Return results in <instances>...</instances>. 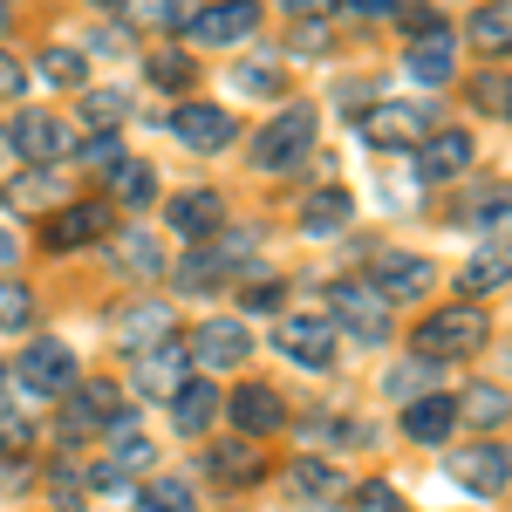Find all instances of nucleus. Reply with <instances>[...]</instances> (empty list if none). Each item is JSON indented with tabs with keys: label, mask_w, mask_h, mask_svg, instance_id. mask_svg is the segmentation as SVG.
Here are the masks:
<instances>
[{
	"label": "nucleus",
	"mask_w": 512,
	"mask_h": 512,
	"mask_svg": "<svg viewBox=\"0 0 512 512\" xmlns=\"http://www.w3.org/2000/svg\"><path fill=\"white\" fill-rule=\"evenodd\" d=\"M308 144H315V103H287L267 130H253V164L287 171L294 158H308Z\"/></svg>",
	"instance_id": "nucleus-1"
},
{
	"label": "nucleus",
	"mask_w": 512,
	"mask_h": 512,
	"mask_svg": "<svg viewBox=\"0 0 512 512\" xmlns=\"http://www.w3.org/2000/svg\"><path fill=\"white\" fill-rule=\"evenodd\" d=\"M485 315H478L472 301L465 308H444V315H431L424 328H417V349H424V362H451V355H472L485 349Z\"/></svg>",
	"instance_id": "nucleus-2"
},
{
	"label": "nucleus",
	"mask_w": 512,
	"mask_h": 512,
	"mask_svg": "<svg viewBox=\"0 0 512 512\" xmlns=\"http://www.w3.org/2000/svg\"><path fill=\"white\" fill-rule=\"evenodd\" d=\"M431 130H437V123L424 117L417 103H376V110H362V137H369L376 151H403V144L417 151Z\"/></svg>",
	"instance_id": "nucleus-3"
},
{
	"label": "nucleus",
	"mask_w": 512,
	"mask_h": 512,
	"mask_svg": "<svg viewBox=\"0 0 512 512\" xmlns=\"http://www.w3.org/2000/svg\"><path fill=\"white\" fill-rule=\"evenodd\" d=\"M185 28H192L198 48H233V41H246L260 28V7L253 0H212V7H198Z\"/></svg>",
	"instance_id": "nucleus-4"
},
{
	"label": "nucleus",
	"mask_w": 512,
	"mask_h": 512,
	"mask_svg": "<svg viewBox=\"0 0 512 512\" xmlns=\"http://www.w3.org/2000/svg\"><path fill=\"white\" fill-rule=\"evenodd\" d=\"M21 383H28L35 396L76 390V349H69V342H55V335H41L35 349L21 355Z\"/></svg>",
	"instance_id": "nucleus-5"
},
{
	"label": "nucleus",
	"mask_w": 512,
	"mask_h": 512,
	"mask_svg": "<svg viewBox=\"0 0 512 512\" xmlns=\"http://www.w3.org/2000/svg\"><path fill=\"white\" fill-rule=\"evenodd\" d=\"M274 349L294 355L301 369H328V362H335V328H328L321 315H287L280 335H274Z\"/></svg>",
	"instance_id": "nucleus-6"
},
{
	"label": "nucleus",
	"mask_w": 512,
	"mask_h": 512,
	"mask_svg": "<svg viewBox=\"0 0 512 512\" xmlns=\"http://www.w3.org/2000/svg\"><path fill=\"white\" fill-rule=\"evenodd\" d=\"M335 321L349 328V335H362V342H390V301L376 294V287H335Z\"/></svg>",
	"instance_id": "nucleus-7"
},
{
	"label": "nucleus",
	"mask_w": 512,
	"mask_h": 512,
	"mask_svg": "<svg viewBox=\"0 0 512 512\" xmlns=\"http://www.w3.org/2000/svg\"><path fill=\"white\" fill-rule=\"evenodd\" d=\"M410 76L424 82V89H444V82L458 76V35L437 21L424 35H410Z\"/></svg>",
	"instance_id": "nucleus-8"
},
{
	"label": "nucleus",
	"mask_w": 512,
	"mask_h": 512,
	"mask_svg": "<svg viewBox=\"0 0 512 512\" xmlns=\"http://www.w3.org/2000/svg\"><path fill=\"white\" fill-rule=\"evenodd\" d=\"M110 233V205H62V212H48V226H41V246H55V253H69V246H89V239Z\"/></svg>",
	"instance_id": "nucleus-9"
},
{
	"label": "nucleus",
	"mask_w": 512,
	"mask_h": 512,
	"mask_svg": "<svg viewBox=\"0 0 512 512\" xmlns=\"http://www.w3.org/2000/svg\"><path fill=\"white\" fill-rule=\"evenodd\" d=\"M458 171H472V130H431V137L417 144V178H424V185H444V178H458Z\"/></svg>",
	"instance_id": "nucleus-10"
},
{
	"label": "nucleus",
	"mask_w": 512,
	"mask_h": 512,
	"mask_svg": "<svg viewBox=\"0 0 512 512\" xmlns=\"http://www.w3.org/2000/svg\"><path fill=\"white\" fill-rule=\"evenodd\" d=\"M246 349H253V335L239 321H198V342H192L198 369H239Z\"/></svg>",
	"instance_id": "nucleus-11"
},
{
	"label": "nucleus",
	"mask_w": 512,
	"mask_h": 512,
	"mask_svg": "<svg viewBox=\"0 0 512 512\" xmlns=\"http://www.w3.org/2000/svg\"><path fill=\"white\" fill-rule=\"evenodd\" d=\"M117 342L130 355H144V349H158V342H171V308L164 301H130L117 315Z\"/></svg>",
	"instance_id": "nucleus-12"
},
{
	"label": "nucleus",
	"mask_w": 512,
	"mask_h": 512,
	"mask_svg": "<svg viewBox=\"0 0 512 512\" xmlns=\"http://www.w3.org/2000/svg\"><path fill=\"white\" fill-rule=\"evenodd\" d=\"M171 130H178L192 151H226V144H233V117H226L219 103H185V110L171 117Z\"/></svg>",
	"instance_id": "nucleus-13"
},
{
	"label": "nucleus",
	"mask_w": 512,
	"mask_h": 512,
	"mask_svg": "<svg viewBox=\"0 0 512 512\" xmlns=\"http://www.w3.org/2000/svg\"><path fill=\"white\" fill-rule=\"evenodd\" d=\"M226 410H233V424H239L246 437H267V431H280V424H287V403H280L267 383H246V390H233V403H226Z\"/></svg>",
	"instance_id": "nucleus-14"
},
{
	"label": "nucleus",
	"mask_w": 512,
	"mask_h": 512,
	"mask_svg": "<svg viewBox=\"0 0 512 512\" xmlns=\"http://www.w3.org/2000/svg\"><path fill=\"white\" fill-rule=\"evenodd\" d=\"M451 472H458V485H472V492H506L512 485V451L506 444H472Z\"/></svg>",
	"instance_id": "nucleus-15"
},
{
	"label": "nucleus",
	"mask_w": 512,
	"mask_h": 512,
	"mask_svg": "<svg viewBox=\"0 0 512 512\" xmlns=\"http://www.w3.org/2000/svg\"><path fill=\"white\" fill-rule=\"evenodd\" d=\"M14 151H21V158L28 164H48V158H62V151H69V123L62 117H21L14 123Z\"/></svg>",
	"instance_id": "nucleus-16"
},
{
	"label": "nucleus",
	"mask_w": 512,
	"mask_h": 512,
	"mask_svg": "<svg viewBox=\"0 0 512 512\" xmlns=\"http://www.w3.org/2000/svg\"><path fill=\"white\" fill-rule=\"evenodd\" d=\"M349 212H355V198L342 192V185H315V192L301 198V226H308V239L342 233V226H349Z\"/></svg>",
	"instance_id": "nucleus-17"
},
{
	"label": "nucleus",
	"mask_w": 512,
	"mask_h": 512,
	"mask_svg": "<svg viewBox=\"0 0 512 512\" xmlns=\"http://www.w3.org/2000/svg\"><path fill=\"white\" fill-rule=\"evenodd\" d=\"M178 383H185V349L178 342H158V349L137 355V390L144 396H178Z\"/></svg>",
	"instance_id": "nucleus-18"
},
{
	"label": "nucleus",
	"mask_w": 512,
	"mask_h": 512,
	"mask_svg": "<svg viewBox=\"0 0 512 512\" xmlns=\"http://www.w3.org/2000/svg\"><path fill=\"white\" fill-rule=\"evenodd\" d=\"M123 417H130V410H123V390H117V383H82L76 410H69V437L96 431V424H123Z\"/></svg>",
	"instance_id": "nucleus-19"
},
{
	"label": "nucleus",
	"mask_w": 512,
	"mask_h": 512,
	"mask_svg": "<svg viewBox=\"0 0 512 512\" xmlns=\"http://www.w3.org/2000/svg\"><path fill=\"white\" fill-rule=\"evenodd\" d=\"M424 287H431V260H417V253H390L376 267V294L383 301H417Z\"/></svg>",
	"instance_id": "nucleus-20"
},
{
	"label": "nucleus",
	"mask_w": 512,
	"mask_h": 512,
	"mask_svg": "<svg viewBox=\"0 0 512 512\" xmlns=\"http://www.w3.org/2000/svg\"><path fill=\"white\" fill-rule=\"evenodd\" d=\"M506 280H512V239H492V246H478L472 260H465L458 287H465V294H492V287H506Z\"/></svg>",
	"instance_id": "nucleus-21"
},
{
	"label": "nucleus",
	"mask_w": 512,
	"mask_h": 512,
	"mask_svg": "<svg viewBox=\"0 0 512 512\" xmlns=\"http://www.w3.org/2000/svg\"><path fill=\"white\" fill-rule=\"evenodd\" d=\"M451 424H458V396H417V403H403V431L417 437V444L451 437Z\"/></svg>",
	"instance_id": "nucleus-22"
},
{
	"label": "nucleus",
	"mask_w": 512,
	"mask_h": 512,
	"mask_svg": "<svg viewBox=\"0 0 512 512\" xmlns=\"http://www.w3.org/2000/svg\"><path fill=\"white\" fill-rule=\"evenodd\" d=\"M212 417H219V396H212V383H205V376L178 383V396H171V424H178L185 437H198Z\"/></svg>",
	"instance_id": "nucleus-23"
},
{
	"label": "nucleus",
	"mask_w": 512,
	"mask_h": 512,
	"mask_svg": "<svg viewBox=\"0 0 512 512\" xmlns=\"http://www.w3.org/2000/svg\"><path fill=\"white\" fill-rule=\"evenodd\" d=\"M465 35H472V48H485V55H512V0H485Z\"/></svg>",
	"instance_id": "nucleus-24"
},
{
	"label": "nucleus",
	"mask_w": 512,
	"mask_h": 512,
	"mask_svg": "<svg viewBox=\"0 0 512 512\" xmlns=\"http://www.w3.org/2000/svg\"><path fill=\"white\" fill-rule=\"evenodd\" d=\"M219 219H226V205H219L212 192H185L178 205H171V226H178V233H192V239L219 233Z\"/></svg>",
	"instance_id": "nucleus-25"
},
{
	"label": "nucleus",
	"mask_w": 512,
	"mask_h": 512,
	"mask_svg": "<svg viewBox=\"0 0 512 512\" xmlns=\"http://www.w3.org/2000/svg\"><path fill=\"white\" fill-rule=\"evenodd\" d=\"M205 472L219 478V485H253L260 478V458H253V444H212Z\"/></svg>",
	"instance_id": "nucleus-26"
},
{
	"label": "nucleus",
	"mask_w": 512,
	"mask_h": 512,
	"mask_svg": "<svg viewBox=\"0 0 512 512\" xmlns=\"http://www.w3.org/2000/svg\"><path fill=\"white\" fill-rule=\"evenodd\" d=\"M458 417H472V424H485V431H499V424L512 417V403H506V390H499V383H478V390L458 396Z\"/></svg>",
	"instance_id": "nucleus-27"
},
{
	"label": "nucleus",
	"mask_w": 512,
	"mask_h": 512,
	"mask_svg": "<svg viewBox=\"0 0 512 512\" xmlns=\"http://www.w3.org/2000/svg\"><path fill=\"white\" fill-rule=\"evenodd\" d=\"M110 185H117L123 205H151V198H158V171H151V164H137V158H123L117 171H110Z\"/></svg>",
	"instance_id": "nucleus-28"
},
{
	"label": "nucleus",
	"mask_w": 512,
	"mask_h": 512,
	"mask_svg": "<svg viewBox=\"0 0 512 512\" xmlns=\"http://www.w3.org/2000/svg\"><path fill=\"white\" fill-rule=\"evenodd\" d=\"M137 512H192V485L185 478H151L137 492Z\"/></svg>",
	"instance_id": "nucleus-29"
},
{
	"label": "nucleus",
	"mask_w": 512,
	"mask_h": 512,
	"mask_svg": "<svg viewBox=\"0 0 512 512\" xmlns=\"http://www.w3.org/2000/svg\"><path fill=\"white\" fill-rule=\"evenodd\" d=\"M82 69H89V62H82L76 48H48V55L35 62V76H41V82H55V89H76Z\"/></svg>",
	"instance_id": "nucleus-30"
},
{
	"label": "nucleus",
	"mask_w": 512,
	"mask_h": 512,
	"mask_svg": "<svg viewBox=\"0 0 512 512\" xmlns=\"http://www.w3.org/2000/svg\"><path fill=\"white\" fill-rule=\"evenodd\" d=\"M123 110H130V103H123L117 89H89V96H82V123H89V130H117Z\"/></svg>",
	"instance_id": "nucleus-31"
},
{
	"label": "nucleus",
	"mask_w": 512,
	"mask_h": 512,
	"mask_svg": "<svg viewBox=\"0 0 512 512\" xmlns=\"http://www.w3.org/2000/svg\"><path fill=\"white\" fill-rule=\"evenodd\" d=\"M151 82H158V89H185V82H192V55H185V48H158V55H151Z\"/></svg>",
	"instance_id": "nucleus-32"
},
{
	"label": "nucleus",
	"mask_w": 512,
	"mask_h": 512,
	"mask_svg": "<svg viewBox=\"0 0 512 512\" xmlns=\"http://www.w3.org/2000/svg\"><path fill=\"white\" fill-rule=\"evenodd\" d=\"M35 321V294L21 280H0V328H28Z\"/></svg>",
	"instance_id": "nucleus-33"
},
{
	"label": "nucleus",
	"mask_w": 512,
	"mask_h": 512,
	"mask_svg": "<svg viewBox=\"0 0 512 512\" xmlns=\"http://www.w3.org/2000/svg\"><path fill=\"white\" fill-rule=\"evenodd\" d=\"M7 198H14L21 212H35V205H48V198H55V178H48V171H21V178L7 185Z\"/></svg>",
	"instance_id": "nucleus-34"
},
{
	"label": "nucleus",
	"mask_w": 512,
	"mask_h": 512,
	"mask_svg": "<svg viewBox=\"0 0 512 512\" xmlns=\"http://www.w3.org/2000/svg\"><path fill=\"white\" fill-rule=\"evenodd\" d=\"M117 267H123V274H158L164 253L151 246V239H117Z\"/></svg>",
	"instance_id": "nucleus-35"
},
{
	"label": "nucleus",
	"mask_w": 512,
	"mask_h": 512,
	"mask_svg": "<svg viewBox=\"0 0 512 512\" xmlns=\"http://www.w3.org/2000/svg\"><path fill=\"white\" fill-rule=\"evenodd\" d=\"M349 512H403V499H396V485L369 478V485H355V492H349Z\"/></svg>",
	"instance_id": "nucleus-36"
},
{
	"label": "nucleus",
	"mask_w": 512,
	"mask_h": 512,
	"mask_svg": "<svg viewBox=\"0 0 512 512\" xmlns=\"http://www.w3.org/2000/svg\"><path fill=\"white\" fill-rule=\"evenodd\" d=\"M233 82L246 96H280V62H246V69H233Z\"/></svg>",
	"instance_id": "nucleus-37"
},
{
	"label": "nucleus",
	"mask_w": 512,
	"mask_h": 512,
	"mask_svg": "<svg viewBox=\"0 0 512 512\" xmlns=\"http://www.w3.org/2000/svg\"><path fill=\"white\" fill-rule=\"evenodd\" d=\"M82 164H96V171H117V130H96L89 144H82Z\"/></svg>",
	"instance_id": "nucleus-38"
},
{
	"label": "nucleus",
	"mask_w": 512,
	"mask_h": 512,
	"mask_svg": "<svg viewBox=\"0 0 512 512\" xmlns=\"http://www.w3.org/2000/svg\"><path fill=\"white\" fill-rule=\"evenodd\" d=\"M239 301H246L253 315H274V308H280V280H246V287H239Z\"/></svg>",
	"instance_id": "nucleus-39"
},
{
	"label": "nucleus",
	"mask_w": 512,
	"mask_h": 512,
	"mask_svg": "<svg viewBox=\"0 0 512 512\" xmlns=\"http://www.w3.org/2000/svg\"><path fill=\"white\" fill-rule=\"evenodd\" d=\"M294 485H301V492H335V472L315 465V458H301V465H294Z\"/></svg>",
	"instance_id": "nucleus-40"
},
{
	"label": "nucleus",
	"mask_w": 512,
	"mask_h": 512,
	"mask_svg": "<svg viewBox=\"0 0 512 512\" xmlns=\"http://www.w3.org/2000/svg\"><path fill=\"white\" fill-rule=\"evenodd\" d=\"M478 110H512V82L506 76H485V82H478Z\"/></svg>",
	"instance_id": "nucleus-41"
},
{
	"label": "nucleus",
	"mask_w": 512,
	"mask_h": 512,
	"mask_svg": "<svg viewBox=\"0 0 512 512\" xmlns=\"http://www.w3.org/2000/svg\"><path fill=\"white\" fill-rule=\"evenodd\" d=\"M21 444H28V424H21V417H7V410H0V451H21Z\"/></svg>",
	"instance_id": "nucleus-42"
},
{
	"label": "nucleus",
	"mask_w": 512,
	"mask_h": 512,
	"mask_svg": "<svg viewBox=\"0 0 512 512\" xmlns=\"http://www.w3.org/2000/svg\"><path fill=\"white\" fill-rule=\"evenodd\" d=\"M130 7H137V14H151V21H178V0H130Z\"/></svg>",
	"instance_id": "nucleus-43"
},
{
	"label": "nucleus",
	"mask_w": 512,
	"mask_h": 512,
	"mask_svg": "<svg viewBox=\"0 0 512 512\" xmlns=\"http://www.w3.org/2000/svg\"><path fill=\"white\" fill-rule=\"evenodd\" d=\"M485 226H492V233H499V239H512V198H499V205L485 212Z\"/></svg>",
	"instance_id": "nucleus-44"
},
{
	"label": "nucleus",
	"mask_w": 512,
	"mask_h": 512,
	"mask_svg": "<svg viewBox=\"0 0 512 512\" xmlns=\"http://www.w3.org/2000/svg\"><path fill=\"white\" fill-rule=\"evenodd\" d=\"M0 96H21V62L14 55H0Z\"/></svg>",
	"instance_id": "nucleus-45"
},
{
	"label": "nucleus",
	"mask_w": 512,
	"mask_h": 512,
	"mask_svg": "<svg viewBox=\"0 0 512 512\" xmlns=\"http://www.w3.org/2000/svg\"><path fill=\"white\" fill-rule=\"evenodd\" d=\"M417 383H424V369H396V376H390V390H396V396H410Z\"/></svg>",
	"instance_id": "nucleus-46"
},
{
	"label": "nucleus",
	"mask_w": 512,
	"mask_h": 512,
	"mask_svg": "<svg viewBox=\"0 0 512 512\" xmlns=\"http://www.w3.org/2000/svg\"><path fill=\"white\" fill-rule=\"evenodd\" d=\"M328 7H335V0H287V14H308V21H315V14H328Z\"/></svg>",
	"instance_id": "nucleus-47"
},
{
	"label": "nucleus",
	"mask_w": 512,
	"mask_h": 512,
	"mask_svg": "<svg viewBox=\"0 0 512 512\" xmlns=\"http://www.w3.org/2000/svg\"><path fill=\"white\" fill-rule=\"evenodd\" d=\"M355 14H390V7H403V0H349Z\"/></svg>",
	"instance_id": "nucleus-48"
},
{
	"label": "nucleus",
	"mask_w": 512,
	"mask_h": 512,
	"mask_svg": "<svg viewBox=\"0 0 512 512\" xmlns=\"http://www.w3.org/2000/svg\"><path fill=\"white\" fill-rule=\"evenodd\" d=\"M14 253H21V246H14V233H7V226H0V267H14Z\"/></svg>",
	"instance_id": "nucleus-49"
}]
</instances>
